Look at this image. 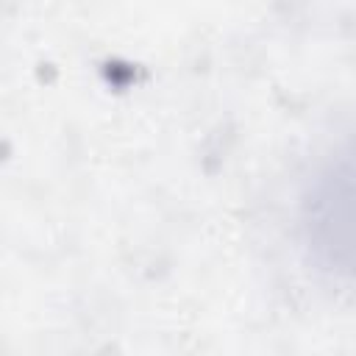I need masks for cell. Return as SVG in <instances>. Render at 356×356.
Wrapping results in <instances>:
<instances>
[{
  "instance_id": "6da1fadb",
  "label": "cell",
  "mask_w": 356,
  "mask_h": 356,
  "mask_svg": "<svg viewBox=\"0 0 356 356\" xmlns=\"http://www.w3.org/2000/svg\"><path fill=\"white\" fill-rule=\"evenodd\" d=\"M298 231L317 270L356 286V136L337 145L306 178Z\"/></svg>"
}]
</instances>
